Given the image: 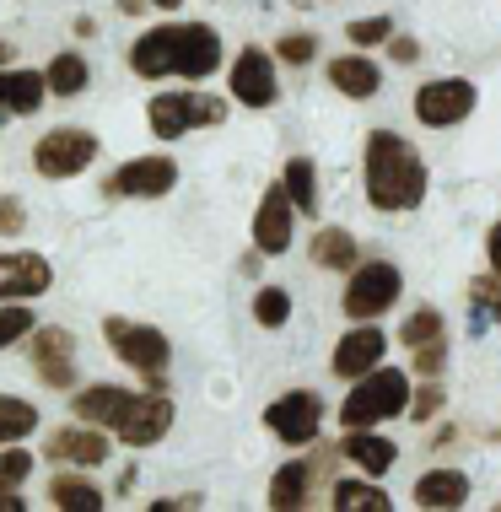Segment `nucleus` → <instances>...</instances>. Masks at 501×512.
<instances>
[{"instance_id":"393cba45","label":"nucleus","mask_w":501,"mask_h":512,"mask_svg":"<svg viewBox=\"0 0 501 512\" xmlns=\"http://www.w3.org/2000/svg\"><path fill=\"white\" fill-rule=\"evenodd\" d=\"M329 507L334 512H388V491H378L372 480H334L329 486Z\"/></svg>"},{"instance_id":"ddd939ff","label":"nucleus","mask_w":501,"mask_h":512,"mask_svg":"<svg viewBox=\"0 0 501 512\" xmlns=\"http://www.w3.org/2000/svg\"><path fill=\"white\" fill-rule=\"evenodd\" d=\"M291 221H297V205H291L286 184H270L254 211V248L259 254H286L291 248Z\"/></svg>"},{"instance_id":"9d476101","label":"nucleus","mask_w":501,"mask_h":512,"mask_svg":"<svg viewBox=\"0 0 501 512\" xmlns=\"http://www.w3.org/2000/svg\"><path fill=\"white\" fill-rule=\"evenodd\" d=\"M103 189H108V200H162L167 189H178V162L173 157H130Z\"/></svg>"},{"instance_id":"e433bc0d","label":"nucleus","mask_w":501,"mask_h":512,"mask_svg":"<svg viewBox=\"0 0 501 512\" xmlns=\"http://www.w3.org/2000/svg\"><path fill=\"white\" fill-rule=\"evenodd\" d=\"M442 405H448V394H442L437 383H426L421 394H410V410H405V415H410V421H437Z\"/></svg>"},{"instance_id":"cd10ccee","label":"nucleus","mask_w":501,"mask_h":512,"mask_svg":"<svg viewBox=\"0 0 501 512\" xmlns=\"http://www.w3.org/2000/svg\"><path fill=\"white\" fill-rule=\"evenodd\" d=\"M281 184H286L291 205H297V216H318V168H313V157H291Z\"/></svg>"},{"instance_id":"bb28decb","label":"nucleus","mask_w":501,"mask_h":512,"mask_svg":"<svg viewBox=\"0 0 501 512\" xmlns=\"http://www.w3.org/2000/svg\"><path fill=\"white\" fill-rule=\"evenodd\" d=\"M87 81H92V71H87V60H81L76 49L54 54L49 71H44V87L54 92V98H76V92H87Z\"/></svg>"},{"instance_id":"a18cd8bd","label":"nucleus","mask_w":501,"mask_h":512,"mask_svg":"<svg viewBox=\"0 0 501 512\" xmlns=\"http://www.w3.org/2000/svg\"><path fill=\"white\" fill-rule=\"evenodd\" d=\"M11 60V44H6V38H0V65H6Z\"/></svg>"},{"instance_id":"a19ab883","label":"nucleus","mask_w":501,"mask_h":512,"mask_svg":"<svg viewBox=\"0 0 501 512\" xmlns=\"http://www.w3.org/2000/svg\"><path fill=\"white\" fill-rule=\"evenodd\" d=\"M485 259H491V270L501 275V221H496L491 232H485Z\"/></svg>"},{"instance_id":"f704fd0d","label":"nucleus","mask_w":501,"mask_h":512,"mask_svg":"<svg viewBox=\"0 0 501 512\" xmlns=\"http://www.w3.org/2000/svg\"><path fill=\"white\" fill-rule=\"evenodd\" d=\"M313 54H318V38L313 33H286L281 44H275V60H281V65H308Z\"/></svg>"},{"instance_id":"79ce46f5","label":"nucleus","mask_w":501,"mask_h":512,"mask_svg":"<svg viewBox=\"0 0 501 512\" xmlns=\"http://www.w3.org/2000/svg\"><path fill=\"white\" fill-rule=\"evenodd\" d=\"M0 512H22V496H17V486H0Z\"/></svg>"},{"instance_id":"2f4dec72","label":"nucleus","mask_w":501,"mask_h":512,"mask_svg":"<svg viewBox=\"0 0 501 512\" xmlns=\"http://www.w3.org/2000/svg\"><path fill=\"white\" fill-rule=\"evenodd\" d=\"M399 340H405L410 351H415V345H426V340H442V313L437 308H415L405 318V329H399Z\"/></svg>"},{"instance_id":"5701e85b","label":"nucleus","mask_w":501,"mask_h":512,"mask_svg":"<svg viewBox=\"0 0 501 512\" xmlns=\"http://www.w3.org/2000/svg\"><path fill=\"white\" fill-rule=\"evenodd\" d=\"M313 502V464H281L270 480V507L275 512H302Z\"/></svg>"},{"instance_id":"a211bd4d","label":"nucleus","mask_w":501,"mask_h":512,"mask_svg":"<svg viewBox=\"0 0 501 512\" xmlns=\"http://www.w3.org/2000/svg\"><path fill=\"white\" fill-rule=\"evenodd\" d=\"M49 459L54 464H81V469H97L108 459V437L103 426H60V432L49 437Z\"/></svg>"},{"instance_id":"7c9ffc66","label":"nucleus","mask_w":501,"mask_h":512,"mask_svg":"<svg viewBox=\"0 0 501 512\" xmlns=\"http://www.w3.org/2000/svg\"><path fill=\"white\" fill-rule=\"evenodd\" d=\"M254 318L264 329H281L286 318H291V297L281 292V286H259V297H254Z\"/></svg>"},{"instance_id":"9b49d317","label":"nucleus","mask_w":501,"mask_h":512,"mask_svg":"<svg viewBox=\"0 0 501 512\" xmlns=\"http://www.w3.org/2000/svg\"><path fill=\"white\" fill-rule=\"evenodd\" d=\"M232 98L248 103V108H270L275 98H281V81H275V54H264L248 44L238 60H232V76H227Z\"/></svg>"},{"instance_id":"c03bdc74","label":"nucleus","mask_w":501,"mask_h":512,"mask_svg":"<svg viewBox=\"0 0 501 512\" xmlns=\"http://www.w3.org/2000/svg\"><path fill=\"white\" fill-rule=\"evenodd\" d=\"M141 6H146V0H119V11H130V17H135Z\"/></svg>"},{"instance_id":"39448f33","label":"nucleus","mask_w":501,"mask_h":512,"mask_svg":"<svg viewBox=\"0 0 501 512\" xmlns=\"http://www.w3.org/2000/svg\"><path fill=\"white\" fill-rule=\"evenodd\" d=\"M146 119L157 141H178L189 130H211V124L227 119V98H211V92H157L146 103Z\"/></svg>"},{"instance_id":"0eeeda50","label":"nucleus","mask_w":501,"mask_h":512,"mask_svg":"<svg viewBox=\"0 0 501 512\" xmlns=\"http://www.w3.org/2000/svg\"><path fill=\"white\" fill-rule=\"evenodd\" d=\"M97 151L103 146H97L92 130L65 124V130H49V135L33 141V168H38V178H76L97 162Z\"/></svg>"},{"instance_id":"b1692460","label":"nucleus","mask_w":501,"mask_h":512,"mask_svg":"<svg viewBox=\"0 0 501 512\" xmlns=\"http://www.w3.org/2000/svg\"><path fill=\"white\" fill-rule=\"evenodd\" d=\"M313 265L318 270H356L361 265V248H356V238L345 227H324V232H313Z\"/></svg>"},{"instance_id":"c756f323","label":"nucleus","mask_w":501,"mask_h":512,"mask_svg":"<svg viewBox=\"0 0 501 512\" xmlns=\"http://www.w3.org/2000/svg\"><path fill=\"white\" fill-rule=\"evenodd\" d=\"M469 308H475V329H485V324H496V318H501V275L496 270L469 281Z\"/></svg>"},{"instance_id":"4c0bfd02","label":"nucleus","mask_w":501,"mask_h":512,"mask_svg":"<svg viewBox=\"0 0 501 512\" xmlns=\"http://www.w3.org/2000/svg\"><path fill=\"white\" fill-rule=\"evenodd\" d=\"M442 367H448V345H442V340L415 345V372H421V378H437Z\"/></svg>"},{"instance_id":"6e6552de","label":"nucleus","mask_w":501,"mask_h":512,"mask_svg":"<svg viewBox=\"0 0 501 512\" xmlns=\"http://www.w3.org/2000/svg\"><path fill=\"white\" fill-rule=\"evenodd\" d=\"M469 114H475V81H464V76L426 81V87L415 92V119H421L426 130H453V124H464Z\"/></svg>"},{"instance_id":"6ab92c4d","label":"nucleus","mask_w":501,"mask_h":512,"mask_svg":"<svg viewBox=\"0 0 501 512\" xmlns=\"http://www.w3.org/2000/svg\"><path fill=\"white\" fill-rule=\"evenodd\" d=\"M334 453H345V459H351L361 475H372V480L388 475V469L399 464V448H394L388 437H378L372 426H356V432H345V442H340Z\"/></svg>"},{"instance_id":"aec40b11","label":"nucleus","mask_w":501,"mask_h":512,"mask_svg":"<svg viewBox=\"0 0 501 512\" xmlns=\"http://www.w3.org/2000/svg\"><path fill=\"white\" fill-rule=\"evenodd\" d=\"M329 87L345 92L351 103H367V98H378L383 71H378V60H367V54H340V60H329Z\"/></svg>"},{"instance_id":"37998d69","label":"nucleus","mask_w":501,"mask_h":512,"mask_svg":"<svg viewBox=\"0 0 501 512\" xmlns=\"http://www.w3.org/2000/svg\"><path fill=\"white\" fill-rule=\"evenodd\" d=\"M151 6H157V11H178L184 0H151Z\"/></svg>"},{"instance_id":"412c9836","label":"nucleus","mask_w":501,"mask_h":512,"mask_svg":"<svg viewBox=\"0 0 501 512\" xmlns=\"http://www.w3.org/2000/svg\"><path fill=\"white\" fill-rule=\"evenodd\" d=\"M49 98L44 71H0V119H27Z\"/></svg>"},{"instance_id":"f8f14e48","label":"nucleus","mask_w":501,"mask_h":512,"mask_svg":"<svg viewBox=\"0 0 501 512\" xmlns=\"http://www.w3.org/2000/svg\"><path fill=\"white\" fill-rule=\"evenodd\" d=\"M76 335L71 329H60V324H49V329H33V372L49 383V389H71L76 383Z\"/></svg>"},{"instance_id":"a878e982","label":"nucleus","mask_w":501,"mask_h":512,"mask_svg":"<svg viewBox=\"0 0 501 512\" xmlns=\"http://www.w3.org/2000/svg\"><path fill=\"white\" fill-rule=\"evenodd\" d=\"M49 507L60 512H103V491L81 475H54L49 480Z\"/></svg>"},{"instance_id":"4be33fe9","label":"nucleus","mask_w":501,"mask_h":512,"mask_svg":"<svg viewBox=\"0 0 501 512\" xmlns=\"http://www.w3.org/2000/svg\"><path fill=\"white\" fill-rule=\"evenodd\" d=\"M469 502V480L458 469H426L415 480V507H431V512H453Z\"/></svg>"},{"instance_id":"ea45409f","label":"nucleus","mask_w":501,"mask_h":512,"mask_svg":"<svg viewBox=\"0 0 501 512\" xmlns=\"http://www.w3.org/2000/svg\"><path fill=\"white\" fill-rule=\"evenodd\" d=\"M415 54H421V44L405 33H388V60H399V65H415Z\"/></svg>"},{"instance_id":"7ed1b4c3","label":"nucleus","mask_w":501,"mask_h":512,"mask_svg":"<svg viewBox=\"0 0 501 512\" xmlns=\"http://www.w3.org/2000/svg\"><path fill=\"white\" fill-rule=\"evenodd\" d=\"M405 410H410V378L399 367H372V372H361L356 389L345 394L340 426L345 432H356V426H383Z\"/></svg>"},{"instance_id":"c85d7f7f","label":"nucleus","mask_w":501,"mask_h":512,"mask_svg":"<svg viewBox=\"0 0 501 512\" xmlns=\"http://www.w3.org/2000/svg\"><path fill=\"white\" fill-rule=\"evenodd\" d=\"M33 432H38V405H27L22 394H0V448Z\"/></svg>"},{"instance_id":"f03ea898","label":"nucleus","mask_w":501,"mask_h":512,"mask_svg":"<svg viewBox=\"0 0 501 512\" xmlns=\"http://www.w3.org/2000/svg\"><path fill=\"white\" fill-rule=\"evenodd\" d=\"M361 178H367V205L372 211H415L426 200V162L405 135L372 130L361 151Z\"/></svg>"},{"instance_id":"f257e3e1","label":"nucleus","mask_w":501,"mask_h":512,"mask_svg":"<svg viewBox=\"0 0 501 512\" xmlns=\"http://www.w3.org/2000/svg\"><path fill=\"white\" fill-rule=\"evenodd\" d=\"M130 71L146 81L162 76H184V81H205L221 71V38L205 22H162L146 27L130 44Z\"/></svg>"},{"instance_id":"4468645a","label":"nucleus","mask_w":501,"mask_h":512,"mask_svg":"<svg viewBox=\"0 0 501 512\" xmlns=\"http://www.w3.org/2000/svg\"><path fill=\"white\" fill-rule=\"evenodd\" d=\"M135 389H119V383H92V389H81L76 394V421H87V426H103V432H119L124 421H130V410H135Z\"/></svg>"},{"instance_id":"20e7f679","label":"nucleus","mask_w":501,"mask_h":512,"mask_svg":"<svg viewBox=\"0 0 501 512\" xmlns=\"http://www.w3.org/2000/svg\"><path fill=\"white\" fill-rule=\"evenodd\" d=\"M103 335H108V345H114L119 362L130 367V372H141L151 389H162V383H167V362H173V345H167L162 329L141 324V318H108Z\"/></svg>"},{"instance_id":"72a5a7b5","label":"nucleus","mask_w":501,"mask_h":512,"mask_svg":"<svg viewBox=\"0 0 501 512\" xmlns=\"http://www.w3.org/2000/svg\"><path fill=\"white\" fill-rule=\"evenodd\" d=\"M27 475H33V453L6 442V453H0V486H22Z\"/></svg>"},{"instance_id":"2eb2a0df","label":"nucleus","mask_w":501,"mask_h":512,"mask_svg":"<svg viewBox=\"0 0 501 512\" xmlns=\"http://www.w3.org/2000/svg\"><path fill=\"white\" fill-rule=\"evenodd\" d=\"M54 286V270L44 254H0V302H27V297H44Z\"/></svg>"},{"instance_id":"423d86ee","label":"nucleus","mask_w":501,"mask_h":512,"mask_svg":"<svg viewBox=\"0 0 501 512\" xmlns=\"http://www.w3.org/2000/svg\"><path fill=\"white\" fill-rule=\"evenodd\" d=\"M399 292H405V275H399V265H388V259H367V265L351 270L340 308H345V318H361V324H367V318H383L388 308H394Z\"/></svg>"},{"instance_id":"f3484780","label":"nucleus","mask_w":501,"mask_h":512,"mask_svg":"<svg viewBox=\"0 0 501 512\" xmlns=\"http://www.w3.org/2000/svg\"><path fill=\"white\" fill-rule=\"evenodd\" d=\"M173 432V399L167 394H141L130 410V421L119 426V442L124 448H151V442H162Z\"/></svg>"},{"instance_id":"1a4fd4ad","label":"nucleus","mask_w":501,"mask_h":512,"mask_svg":"<svg viewBox=\"0 0 501 512\" xmlns=\"http://www.w3.org/2000/svg\"><path fill=\"white\" fill-rule=\"evenodd\" d=\"M264 426H270L286 448H302V442H313L318 426H324V399H318L313 389H291L264 410Z\"/></svg>"},{"instance_id":"dca6fc26","label":"nucleus","mask_w":501,"mask_h":512,"mask_svg":"<svg viewBox=\"0 0 501 512\" xmlns=\"http://www.w3.org/2000/svg\"><path fill=\"white\" fill-rule=\"evenodd\" d=\"M383 351H388V335L378 324H356L351 335H345L340 345H334V356H329V367H334V378H361V372H372L383 362Z\"/></svg>"},{"instance_id":"473e14b6","label":"nucleus","mask_w":501,"mask_h":512,"mask_svg":"<svg viewBox=\"0 0 501 512\" xmlns=\"http://www.w3.org/2000/svg\"><path fill=\"white\" fill-rule=\"evenodd\" d=\"M27 335H33V313H27L22 302H6V308H0V351L27 340Z\"/></svg>"},{"instance_id":"c9c22d12","label":"nucleus","mask_w":501,"mask_h":512,"mask_svg":"<svg viewBox=\"0 0 501 512\" xmlns=\"http://www.w3.org/2000/svg\"><path fill=\"white\" fill-rule=\"evenodd\" d=\"M345 33H351V44H356V49H372V44H388L394 22H388V17H361V22L345 27Z\"/></svg>"},{"instance_id":"58836bf2","label":"nucleus","mask_w":501,"mask_h":512,"mask_svg":"<svg viewBox=\"0 0 501 512\" xmlns=\"http://www.w3.org/2000/svg\"><path fill=\"white\" fill-rule=\"evenodd\" d=\"M22 227H27V205L6 195L0 200V232H22Z\"/></svg>"}]
</instances>
